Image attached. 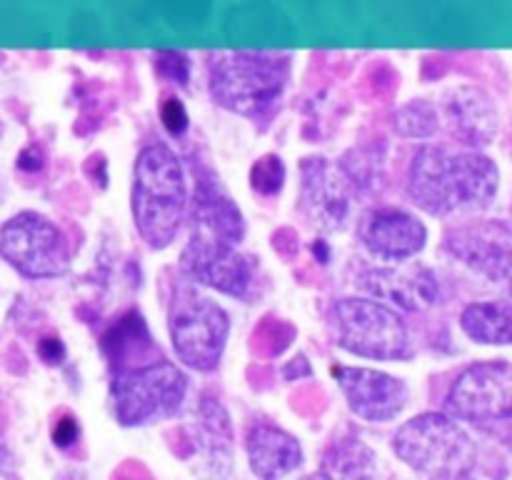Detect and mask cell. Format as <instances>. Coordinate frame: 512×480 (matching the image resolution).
Returning a JSON list of instances; mask_svg holds the SVG:
<instances>
[{"label":"cell","instance_id":"d6986e66","mask_svg":"<svg viewBox=\"0 0 512 480\" xmlns=\"http://www.w3.org/2000/svg\"><path fill=\"white\" fill-rule=\"evenodd\" d=\"M373 450L355 438L338 440L325 453V473L328 475H370L373 473Z\"/></svg>","mask_w":512,"mask_h":480},{"label":"cell","instance_id":"8992f818","mask_svg":"<svg viewBox=\"0 0 512 480\" xmlns=\"http://www.w3.org/2000/svg\"><path fill=\"white\" fill-rule=\"evenodd\" d=\"M185 388L188 380L170 363L128 370L113 383L115 415L123 425H143L173 415L183 403Z\"/></svg>","mask_w":512,"mask_h":480},{"label":"cell","instance_id":"ffe728a7","mask_svg":"<svg viewBox=\"0 0 512 480\" xmlns=\"http://www.w3.org/2000/svg\"><path fill=\"white\" fill-rule=\"evenodd\" d=\"M200 418H203L200 438H203L205 450L210 453L213 463L225 460L230 453V445H233V433H230V423L223 405L208 398V403H203V413H200Z\"/></svg>","mask_w":512,"mask_h":480},{"label":"cell","instance_id":"ba28073f","mask_svg":"<svg viewBox=\"0 0 512 480\" xmlns=\"http://www.w3.org/2000/svg\"><path fill=\"white\" fill-rule=\"evenodd\" d=\"M0 253L28 278H50L68 268L63 233L38 213H20L3 225Z\"/></svg>","mask_w":512,"mask_h":480},{"label":"cell","instance_id":"9a60e30c","mask_svg":"<svg viewBox=\"0 0 512 480\" xmlns=\"http://www.w3.org/2000/svg\"><path fill=\"white\" fill-rule=\"evenodd\" d=\"M303 178L305 205L315 223L325 225V228L343 225L345 215H348V193H345V180L340 178L338 168L325 160L310 158L303 165Z\"/></svg>","mask_w":512,"mask_h":480},{"label":"cell","instance_id":"e0dca14e","mask_svg":"<svg viewBox=\"0 0 512 480\" xmlns=\"http://www.w3.org/2000/svg\"><path fill=\"white\" fill-rule=\"evenodd\" d=\"M453 250L465 263L473 265L480 275H485L490 283L503 288L512 298V248L480 238H468L455 240Z\"/></svg>","mask_w":512,"mask_h":480},{"label":"cell","instance_id":"277c9868","mask_svg":"<svg viewBox=\"0 0 512 480\" xmlns=\"http://www.w3.org/2000/svg\"><path fill=\"white\" fill-rule=\"evenodd\" d=\"M228 315L215 300L180 288L170 303V338L178 358L195 370H213L228 338Z\"/></svg>","mask_w":512,"mask_h":480},{"label":"cell","instance_id":"7a4b0ae2","mask_svg":"<svg viewBox=\"0 0 512 480\" xmlns=\"http://www.w3.org/2000/svg\"><path fill=\"white\" fill-rule=\"evenodd\" d=\"M185 213V180L178 158L165 145H150L135 165L133 215L150 248L173 243Z\"/></svg>","mask_w":512,"mask_h":480},{"label":"cell","instance_id":"ac0fdd59","mask_svg":"<svg viewBox=\"0 0 512 480\" xmlns=\"http://www.w3.org/2000/svg\"><path fill=\"white\" fill-rule=\"evenodd\" d=\"M465 333L478 343H512V303H473L460 318Z\"/></svg>","mask_w":512,"mask_h":480},{"label":"cell","instance_id":"83f0119b","mask_svg":"<svg viewBox=\"0 0 512 480\" xmlns=\"http://www.w3.org/2000/svg\"><path fill=\"white\" fill-rule=\"evenodd\" d=\"M5 458V450H3V443H0V460Z\"/></svg>","mask_w":512,"mask_h":480},{"label":"cell","instance_id":"2e32d148","mask_svg":"<svg viewBox=\"0 0 512 480\" xmlns=\"http://www.w3.org/2000/svg\"><path fill=\"white\" fill-rule=\"evenodd\" d=\"M248 458L255 475L278 478L303 463V450L293 435L273 425H255L248 433Z\"/></svg>","mask_w":512,"mask_h":480},{"label":"cell","instance_id":"6da1fadb","mask_svg":"<svg viewBox=\"0 0 512 480\" xmlns=\"http://www.w3.org/2000/svg\"><path fill=\"white\" fill-rule=\"evenodd\" d=\"M498 180V168L485 155L423 148L410 168L408 193L428 213L450 215L490 205Z\"/></svg>","mask_w":512,"mask_h":480},{"label":"cell","instance_id":"44dd1931","mask_svg":"<svg viewBox=\"0 0 512 480\" xmlns=\"http://www.w3.org/2000/svg\"><path fill=\"white\" fill-rule=\"evenodd\" d=\"M398 130L408 138H425L438 130V110L428 103H413L400 110Z\"/></svg>","mask_w":512,"mask_h":480},{"label":"cell","instance_id":"30bf717a","mask_svg":"<svg viewBox=\"0 0 512 480\" xmlns=\"http://www.w3.org/2000/svg\"><path fill=\"white\" fill-rule=\"evenodd\" d=\"M183 268L200 283L220 293L243 298L253 285V263L238 253L235 243L193 235L183 253Z\"/></svg>","mask_w":512,"mask_h":480},{"label":"cell","instance_id":"7402d4cb","mask_svg":"<svg viewBox=\"0 0 512 480\" xmlns=\"http://www.w3.org/2000/svg\"><path fill=\"white\" fill-rule=\"evenodd\" d=\"M285 180V168L283 160L278 155H265L250 170V183H253V190L260 195H275L280 193Z\"/></svg>","mask_w":512,"mask_h":480},{"label":"cell","instance_id":"9c48e42d","mask_svg":"<svg viewBox=\"0 0 512 480\" xmlns=\"http://www.w3.org/2000/svg\"><path fill=\"white\" fill-rule=\"evenodd\" d=\"M448 410L470 423L512 420V363L470 365L450 388Z\"/></svg>","mask_w":512,"mask_h":480},{"label":"cell","instance_id":"cb8c5ba5","mask_svg":"<svg viewBox=\"0 0 512 480\" xmlns=\"http://www.w3.org/2000/svg\"><path fill=\"white\" fill-rule=\"evenodd\" d=\"M158 70L163 78L173 83H188V60L178 53H163L158 60Z\"/></svg>","mask_w":512,"mask_h":480},{"label":"cell","instance_id":"3957f363","mask_svg":"<svg viewBox=\"0 0 512 480\" xmlns=\"http://www.w3.org/2000/svg\"><path fill=\"white\" fill-rule=\"evenodd\" d=\"M288 80V60L275 55H228L213 65V95L220 105L263 120L273 113Z\"/></svg>","mask_w":512,"mask_h":480},{"label":"cell","instance_id":"d4e9b609","mask_svg":"<svg viewBox=\"0 0 512 480\" xmlns=\"http://www.w3.org/2000/svg\"><path fill=\"white\" fill-rule=\"evenodd\" d=\"M80 435V428H78V420L73 418V415L65 413L63 418L55 423L53 428V443L60 445V448H68V445H73L75 440H78Z\"/></svg>","mask_w":512,"mask_h":480},{"label":"cell","instance_id":"484cf974","mask_svg":"<svg viewBox=\"0 0 512 480\" xmlns=\"http://www.w3.org/2000/svg\"><path fill=\"white\" fill-rule=\"evenodd\" d=\"M38 353H40V358H43L45 363H50V365L63 363V358H65V348H63V343H60V340L55 338V335H48V338L40 340Z\"/></svg>","mask_w":512,"mask_h":480},{"label":"cell","instance_id":"52a82bcc","mask_svg":"<svg viewBox=\"0 0 512 480\" xmlns=\"http://www.w3.org/2000/svg\"><path fill=\"white\" fill-rule=\"evenodd\" d=\"M338 343L355 355L400 360L408 355V333L398 313L375 300L348 298L335 305Z\"/></svg>","mask_w":512,"mask_h":480},{"label":"cell","instance_id":"5b68a950","mask_svg":"<svg viewBox=\"0 0 512 480\" xmlns=\"http://www.w3.org/2000/svg\"><path fill=\"white\" fill-rule=\"evenodd\" d=\"M393 448L410 468L430 475L460 473L470 460V438L455 420L425 413L398 430Z\"/></svg>","mask_w":512,"mask_h":480},{"label":"cell","instance_id":"7c38bea8","mask_svg":"<svg viewBox=\"0 0 512 480\" xmlns=\"http://www.w3.org/2000/svg\"><path fill=\"white\" fill-rule=\"evenodd\" d=\"M425 225L398 208L375 210L363 225V243L370 255L385 263H403L423 250Z\"/></svg>","mask_w":512,"mask_h":480},{"label":"cell","instance_id":"4316f807","mask_svg":"<svg viewBox=\"0 0 512 480\" xmlns=\"http://www.w3.org/2000/svg\"><path fill=\"white\" fill-rule=\"evenodd\" d=\"M43 165H45V155L38 145H30V148H25L18 158V168L28 170V173H35V170H40Z\"/></svg>","mask_w":512,"mask_h":480},{"label":"cell","instance_id":"5bb4252c","mask_svg":"<svg viewBox=\"0 0 512 480\" xmlns=\"http://www.w3.org/2000/svg\"><path fill=\"white\" fill-rule=\"evenodd\" d=\"M445 120L450 130L468 145H485L498 133V113L488 95L478 88H453L445 95Z\"/></svg>","mask_w":512,"mask_h":480},{"label":"cell","instance_id":"603a6c76","mask_svg":"<svg viewBox=\"0 0 512 480\" xmlns=\"http://www.w3.org/2000/svg\"><path fill=\"white\" fill-rule=\"evenodd\" d=\"M160 118H163L168 133L173 135H180L188 128V113H185V105L178 98H165V103L160 105Z\"/></svg>","mask_w":512,"mask_h":480},{"label":"cell","instance_id":"8fae6325","mask_svg":"<svg viewBox=\"0 0 512 480\" xmlns=\"http://www.w3.org/2000/svg\"><path fill=\"white\" fill-rule=\"evenodd\" d=\"M350 410L370 423H388L408 403V388L393 375L368 368H335Z\"/></svg>","mask_w":512,"mask_h":480},{"label":"cell","instance_id":"4fadbf2b","mask_svg":"<svg viewBox=\"0 0 512 480\" xmlns=\"http://www.w3.org/2000/svg\"><path fill=\"white\" fill-rule=\"evenodd\" d=\"M363 288L405 310H425L438 300V280L433 270L420 263L373 270L363 278Z\"/></svg>","mask_w":512,"mask_h":480}]
</instances>
